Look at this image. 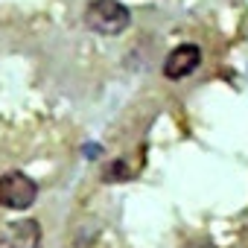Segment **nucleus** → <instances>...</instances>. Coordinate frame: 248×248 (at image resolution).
<instances>
[{"label":"nucleus","instance_id":"nucleus-1","mask_svg":"<svg viewBox=\"0 0 248 248\" xmlns=\"http://www.w3.org/2000/svg\"><path fill=\"white\" fill-rule=\"evenodd\" d=\"M85 24L88 30L99 35H120L132 24V12L120 3V0H93L85 9Z\"/></svg>","mask_w":248,"mask_h":248},{"label":"nucleus","instance_id":"nucleus-2","mask_svg":"<svg viewBox=\"0 0 248 248\" xmlns=\"http://www.w3.org/2000/svg\"><path fill=\"white\" fill-rule=\"evenodd\" d=\"M35 199H38V184L27 172L12 170V172L0 175V207H6V210H27V207H32Z\"/></svg>","mask_w":248,"mask_h":248},{"label":"nucleus","instance_id":"nucleus-3","mask_svg":"<svg viewBox=\"0 0 248 248\" xmlns=\"http://www.w3.org/2000/svg\"><path fill=\"white\" fill-rule=\"evenodd\" d=\"M199 64H202V50L196 44H178L164 59V76L178 82V79H187L190 73H196Z\"/></svg>","mask_w":248,"mask_h":248},{"label":"nucleus","instance_id":"nucleus-4","mask_svg":"<svg viewBox=\"0 0 248 248\" xmlns=\"http://www.w3.org/2000/svg\"><path fill=\"white\" fill-rule=\"evenodd\" d=\"M41 225L35 219H18L0 231V248H38Z\"/></svg>","mask_w":248,"mask_h":248},{"label":"nucleus","instance_id":"nucleus-5","mask_svg":"<svg viewBox=\"0 0 248 248\" xmlns=\"http://www.w3.org/2000/svg\"><path fill=\"white\" fill-rule=\"evenodd\" d=\"M129 178H132V167L123 161V158L111 161V164L102 170V181H108V184H114V181H129Z\"/></svg>","mask_w":248,"mask_h":248}]
</instances>
